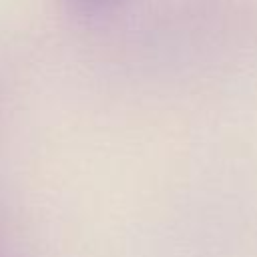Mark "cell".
Here are the masks:
<instances>
[{
    "label": "cell",
    "instance_id": "6da1fadb",
    "mask_svg": "<svg viewBox=\"0 0 257 257\" xmlns=\"http://www.w3.org/2000/svg\"><path fill=\"white\" fill-rule=\"evenodd\" d=\"M62 2L78 14H98V12L114 8L122 0H62Z\"/></svg>",
    "mask_w": 257,
    "mask_h": 257
}]
</instances>
